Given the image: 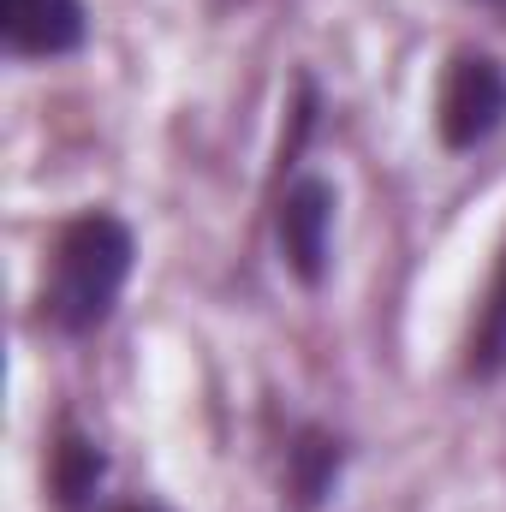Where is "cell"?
Returning <instances> with one entry per match:
<instances>
[{
	"label": "cell",
	"mask_w": 506,
	"mask_h": 512,
	"mask_svg": "<svg viewBox=\"0 0 506 512\" xmlns=\"http://www.w3.org/2000/svg\"><path fill=\"white\" fill-rule=\"evenodd\" d=\"M137 274V227L120 209L96 203L54 227L36 280V328L54 340H96Z\"/></svg>",
	"instance_id": "1"
},
{
	"label": "cell",
	"mask_w": 506,
	"mask_h": 512,
	"mask_svg": "<svg viewBox=\"0 0 506 512\" xmlns=\"http://www.w3.org/2000/svg\"><path fill=\"white\" fill-rule=\"evenodd\" d=\"M435 137L447 155H477L506 131V60L495 48H453L435 78Z\"/></svg>",
	"instance_id": "2"
},
{
	"label": "cell",
	"mask_w": 506,
	"mask_h": 512,
	"mask_svg": "<svg viewBox=\"0 0 506 512\" xmlns=\"http://www.w3.org/2000/svg\"><path fill=\"white\" fill-rule=\"evenodd\" d=\"M334 227H340V185L298 167L274 197V251L304 292H322L334 274Z\"/></svg>",
	"instance_id": "3"
},
{
	"label": "cell",
	"mask_w": 506,
	"mask_h": 512,
	"mask_svg": "<svg viewBox=\"0 0 506 512\" xmlns=\"http://www.w3.org/2000/svg\"><path fill=\"white\" fill-rule=\"evenodd\" d=\"M274 459H280V471H274L280 512H328L346 483L352 441H346V429H334L322 417H292Z\"/></svg>",
	"instance_id": "4"
},
{
	"label": "cell",
	"mask_w": 506,
	"mask_h": 512,
	"mask_svg": "<svg viewBox=\"0 0 506 512\" xmlns=\"http://www.w3.org/2000/svg\"><path fill=\"white\" fill-rule=\"evenodd\" d=\"M0 48L18 66H54L90 48L84 0H0Z\"/></svg>",
	"instance_id": "5"
},
{
	"label": "cell",
	"mask_w": 506,
	"mask_h": 512,
	"mask_svg": "<svg viewBox=\"0 0 506 512\" xmlns=\"http://www.w3.org/2000/svg\"><path fill=\"white\" fill-rule=\"evenodd\" d=\"M42 477H48V501H54V512H96L102 501H108L114 459H108V447H102L78 417H60L54 435H48Z\"/></svg>",
	"instance_id": "6"
},
{
	"label": "cell",
	"mask_w": 506,
	"mask_h": 512,
	"mask_svg": "<svg viewBox=\"0 0 506 512\" xmlns=\"http://www.w3.org/2000/svg\"><path fill=\"white\" fill-rule=\"evenodd\" d=\"M471 387H495L506 382V245L489 268V286L477 292L471 328H465V358H459Z\"/></svg>",
	"instance_id": "7"
},
{
	"label": "cell",
	"mask_w": 506,
	"mask_h": 512,
	"mask_svg": "<svg viewBox=\"0 0 506 512\" xmlns=\"http://www.w3.org/2000/svg\"><path fill=\"white\" fill-rule=\"evenodd\" d=\"M96 512H179V507L161 501V495H120V501H102Z\"/></svg>",
	"instance_id": "8"
},
{
	"label": "cell",
	"mask_w": 506,
	"mask_h": 512,
	"mask_svg": "<svg viewBox=\"0 0 506 512\" xmlns=\"http://www.w3.org/2000/svg\"><path fill=\"white\" fill-rule=\"evenodd\" d=\"M471 6H477V12H489V18L506 30V0H471Z\"/></svg>",
	"instance_id": "9"
}]
</instances>
